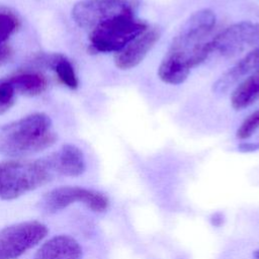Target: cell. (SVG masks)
Masks as SVG:
<instances>
[{
    "instance_id": "17",
    "label": "cell",
    "mask_w": 259,
    "mask_h": 259,
    "mask_svg": "<svg viewBox=\"0 0 259 259\" xmlns=\"http://www.w3.org/2000/svg\"><path fill=\"white\" fill-rule=\"evenodd\" d=\"M17 93L15 92L13 86L10 84L7 78L0 80V114L9 110L14 102L15 96Z\"/></svg>"
},
{
    "instance_id": "9",
    "label": "cell",
    "mask_w": 259,
    "mask_h": 259,
    "mask_svg": "<svg viewBox=\"0 0 259 259\" xmlns=\"http://www.w3.org/2000/svg\"><path fill=\"white\" fill-rule=\"evenodd\" d=\"M158 27H148L122 50L114 55V64L120 70H130L140 65L160 39Z\"/></svg>"
},
{
    "instance_id": "2",
    "label": "cell",
    "mask_w": 259,
    "mask_h": 259,
    "mask_svg": "<svg viewBox=\"0 0 259 259\" xmlns=\"http://www.w3.org/2000/svg\"><path fill=\"white\" fill-rule=\"evenodd\" d=\"M56 141L50 116L34 112L1 128L0 154L9 159H26L51 148Z\"/></svg>"
},
{
    "instance_id": "16",
    "label": "cell",
    "mask_w": 259,
    "mask_h": 259,
    "mask_svg": "<svg viewBox=\"0 0 259 259\" xmlns=\"http://www.w3.org/2000/svg\"><path fill=\"white\" fill-rule=\"evenodd\" d=\"M19 27L17 16L7 10H0V46L6 45L9 37L15 33Z\"/></svg>"
},
{
    "instance_id": "13",
    "label": "cell",
    "mask_w": 259,
    "mask_h": 259,
    "mask_svg": "<svg viewBox=\"0 0 259 259\" xmlns=\"http://www.w3.org/2000/svg\"><path fill=\"white\" fill-rule=\"evenodd\" d=\"M17 94L26 96H36L41 94L48 86V81L44 75L32 71H22L7 77Z\"/></svg>"
},
{
    "instance_id": "6",
    "label": "cell",
    "mask_w": 259,
    "mask_h": 259,
    "mask_svg": "<svg viewBox=\"0 0 259 259\" xmlns=\"http://www.w3.org/2000/svg\"><path fill=\"white\" fill-rule=\"evenodd\" d=\"M49 234L46 224L29 220L0 229V259H18L37 247Z\"/></svg>"
},
{
    "instance_id": "10",
    "label": "cell",
    "mask_w": 259,
    "mask_h": 259,
    "mask_svg": "<svg viewBox=\"0 0 259 259\" xmlns=\"http://www.w3.org/2000/svg\"><path fill=\"white\" fill-rule=\"evenodd\" d=\"M47 158L57 177H78L86 170L84 153L72 144L63 145Z\"/></svg>"
},
{
    "instance_id": "7",
    "label": "cell",
    "mask_w": 259,
    "mask_h": 259,
    "mask_svg": "<svg viewBox=\"0 0 259 259\" xmlns=\"http://www.w3.org/2000/svg\"><path fill=\"white\" fill-rule=\"evenodd\" d=\"M138 0H80L72 8V18L82 28L93 29L120 14H136Z\"/></svg>"
},
{
    "instance_id": "3",
    "label": "cell",
    "mask_w": 259,
    "mask_h": 259,
    "mask_svg": "<svg viewBox=\"0 0 259 259\" xmlns=\"http://www.w3.org/2000/svg\"><path fill=\"white\" fill-rule=\"evenodd\" d=\"M47 156L39 159H8L0 162V199L13 200L53 181Z\"/></svg>"
},
{
    "instance_id": "4",
    "label": "cell",
    "mask_w": 259,
    "mask_h": 259,
    "mask_svg": "<svg viewBox=\"0 0 259 259\" xmlns=\"http://www.w3.org/2000/svg\"><path fill=\"white\" fill-rule=\"evenodd\" d=\"M149 24L136 14H120L107 19L89 34V50L92 53H117L143 33Z\"/></svg>"
},
{
    "instance_id": "1",
    "label": "cell",
    "mask_w": 259,
    "mask_h": 259,
    "mask_svg": "<svg viewBox=\"0 0 259 259\" xmlns=\"http://www.w3.org/2000/svg\"><path fill=\"white\" fill-rule=\"evenodd\" d=\"M215 21L214 12L203 8L183 22L158 67V77L162 82L169 85L183 83L191 70L210 56L209 35Z\"/></svg>"
},
{
    "instance_id": "5",
    "label": "cell",
    "mask_w": 259,
    "mask_h": 259,
    "mask_svg": "<svg viewBox=\"0 0 259 259\" xmlns=\"http://www.w3.org/2000/svg\"><path fill=\"white\" fill-rule=\"evenodd\" d=\"M81 203L94 212H104L109 199L101 191L76 185H63L47 191L38 201L39 210L52 215L63 211L72 204Z\"/></svg>"
},
{
    "instance_id": "12",
    "label": "cell",
    "mask_w": 259,
    "mask_h": 259,
    "mask_svg": "<svg viewBox=\"0 0 259 259\" xmlns=\"http://www.w3.org/2000/svg\"><path fill=\"white\" fill-rule=\"evenodd\" d=\"M259 71V46L245 55L234 66L221 75L212 85L215 93H225L240 80Z\"/></svg>"
},
{
    "instance_id": "11",
    "label": "cell",
    "mask_w": 259,
    "mask_h": 259,
    "mask_svg": "<svg viewBox=\"0 0 259 259\" xmlns=\"http://www.w3.org/2000/svg\"><path fill=\"white\" fill-rule=\"evenodd\" d=\"M31 259H83V248L70 235H55L37 246Z\"/></svg>"
},
{
    "instance_id": "18",
    "label": "cell",
    "mask_w": 259,
    "mask_h": 259,
    "mask_svg": "<svg viewBox=\"0 0 259 259\" xmlns=\"http://www.w3.org/2000/svg\"><path fill=\"white\" fill-rule=\"evenodd\" d=\"M257 130H259V110L250 114L241 123L237 131V138L240 140L249 139Z\"/></svg>"
},
{
    "instance_id": "21",
    "label": "cell",
    "mask_w": 259,
    "mask_h": 259,
    "mask_svg": "<svg viewBox=\"0 0 259 259\" xmlns=\"http://www.w3.org/2000/svg\"><path fill=\"white\" fill-rule=\"evenodd\" d=\"M254 257H255V259H259V249L254 252Z\"/></svg>"
},
{
    "instance_id": "8",
    "label": "cell",
    "mask_w": 259,
    "mask_h": 259,
    "mask_svg": "<svg viewBox=\"0 0 259 259\" xmlns=\"http://www.w3.org/2000/svg\"><path fill=\"white\" fill-rule=\"evenodd\" d=\"M259 46V22H236L209 39V54L222 57L237 56L249 48Z\"/></svg>"
},
{
    "instance_id": "20",
    "label": "cell",
    "mask_w": 259,
    "mask_h": 259,
    "mask_svg": "<svg viewBox=\"0 0 259 259\" xmlns=\"http://www.w3.org/2000/svg\"><path fill=\"white\" fill-rule=\"evenodd\" d=\"M258 148H259V145H255V144H244L241 146V149L245 151H253V150H257Z\"/></svg>"
},
{
    "instance_id": "14",
    "label": "cell",
    "mask_w": 259,
    "mask_h": 259,
    "mask_svg": "<svg viewBox=\"0 0 259 259\" xmlns=\"http://www.w3.org/2000/svg\"><path fill=\"white\" fill-rule=\"evenodd\" d=\"M259 99V71L244 78L231 95V104L236 110H242Z\"/></svg>"
},
{
    "instance_id": "19",
    "label": "cell",
    "mask_w": 259,
    "mask_h": 259,
    "mask_svg": "<svg viewBox=\"0 0 259 259\" xmlns=\"http://www.w3.org/2000/svg\"><path fill=\"white\" fill-rule=\"evenodd\" d=\"M11 55H12V51L8 46L6 45L0 46V65L7 63L10 60Z\"/></svg>"
},
{
    "instance_id": "15",
    "label": "cell",
    "mask_w": 259,
    "mask_h": 259,
    "mask_svg": "<svg viewBox=\"0 0 259 259\" xmlns=\"http://www.w3.org/2000/svg\"><path fill=\"white\" fill-rule=\"evenodd\" d=\"M46 62L62 84L73 90L78 88V76L73 64L66 56L63 54H53L46 59Z\"/></svg>"
}]
</instances>
